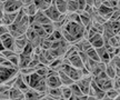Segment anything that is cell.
Here are the masks:
<instances>
[{"mask_svg": "<svg viewBox=\"0 0 120 100\" xmlns=\"http://www.w3.org/2000/svg\"><path fill=\"white\" fill-rule=\"evenodd\" d=\"M85 27L79 22H73V21H67L64 23V26L61 28V35L64 40H67L70 44H75L76 41L80 40L83 38V33H85Z\"/></svg>", "mask_w": 120, "mask_h": 100, "instance_id": "6da1fadb", "label": "cell"}, {"mask_svg": "<svg viewBox=\"0 0 120 100\" xmlns=\"http://www.w3.org/2000/svg\"><path fill=\"white\" fill-rule=\"evenodd\" d=\"M59 70H61V71H64V74L68 76L69 78L71 79L72 81H77V80H79V79L82 77L81 74V70L79 69H76L75 67H72V66H70L69 63H67V62H64V61H62V65L60 66ZM58 70V71H59Z\"/></svg>", "mask_w": 120, "mask_h": 100, "instance_id": "7a4b0ae2", "label": "cell"}, {"mask_svg": "<svg viewBox=\"0 0 120 100\" xmlns=\"http://www.w3.org/2000/svg\"><path fill=\"white\" fill-rule=\"evenodd\" d=\"M45 15L48 17V19L50 20L51 22H55V21H59V20H62V19H64V17H66V15H61V13L57 10L56 6L53 4H51L49 7H48L45 11Z\"/></svg>", "mask_w": 120, "mask_h": 100, "instance_id": "3957f363", "label": "cell"}, {"mask_svg": "<svg viewBox=\"0 0 120 100\" xmlns=\"http://www.w3.org/2000/svg\"><path fill=\"white\" fill-rule=\"evenodd\" d=\"M45 80H46V85H47L48 88H58L61 86L59 76H58V71H55L52 69L49 71V74H47Z\"/></svg>", "mask_w": 120, "mask_h": 100, "instance_id": "277c9868", "label": "cell"}, {"mask_svg": "<svg viewBox=\"0 0 120 100\" xmlns=\"http://www.w3.org/2000/svg\"><path fill=\"white\" fill-rule=\"evenodd\" d=\"M22 8V4L20 0H7L2 4L4 12H17Z\"/></svg>", "mask_w": 120, "mask_h": 100, "instance_id": "5b68a950", "label": "cell"}, {"mask_svg": "<svg viewBox=\"0 0 120 100\" xmlns=\"http://www.w3.org/2000/svg\"><path fill=\"white\" fill-rule=\"evenodd\" d=\"M91 81H92V77H91V74H87V76H82L79 80L76 81V83H77L78 87L80 88V90H81L82 93L87 96V93H88V91H89V89H90V83H91Z\"/></svg>", "mask_w": 120, "mask_h": 100, "instance_id": "8992f818", "label": "cell"}, {"mask_svg": "<svg viewBox=\"0 0 120 100\" xmlns=\"http://www.w3.org/2000/svg\"><path fill=\"white\" fill-rule=\"evenodd\" d=\"M17 72L18 68H7V67L0 66V85L6 82L9 78H11Z\"/></svg>", "mask_w": 120, "mask_h": 100, "instance_id": "52a82bcc", "label": "cell"}, {"mask_svg": "<svg viewBox=\"0 0 120 100\" xmlns=\"http://www.w3.org/2000/svg\"><path fill=\"white\" fill-rule=\"evenodd\" d=\"M27 44H28V40L26 38V35L15 38V49H13V51L16 53H21Z\"/></svg>", "mask_w": 120, "mask_h": 100, "instance_id": "ba28073f", "label": "cell"}, {"mask_svg": "<svg viewBox=\"0 0 120 100\" xmlns=\"http://www.w3.org/2000/svg\"><path fill=\"white\" fill-rule=\"evenodd\" d=\"M79 19H80V23H81L86 29L90 28L91 25H92V17H91L88 12H86L85 10L81 11V12H79Z\"/></svg>", "mask_w": 120, "mask_h": 100, "instance_id": "9c48e42d", "label": "cell"}, {"mask_svg": "<svg viewBox=\"0 0 120 100\" xmlns=\"http://www.w3.org/2000/svg\"><path fill=\"white\" fill-rule=\"evenodd\" d=\"M45 96L43 92L37 91L32 88H29L26 92H25V100H39Z\"/></svg>", "mask_w": 120, "mask_h": 100, "instance_id": "30bf717a", "label": "cell"}, {"mask_svg": "<svg viewBox=\"0 0 120 100\" xmlns=\"http://www.w3.org/2000/svg\"><path fill=\"white\" fill-rule=\"evenodd\" d=\"M9 99L10 100H23L25 99V92H22L18 88L11 87L9 89Z\"/></svg>", "mask_w": 120, "mask_h": 100, "instance_id": "8fae6325", "label": "cell"}, {"mask_svg": "<svg viewBox=\"0 0 120 100\" xmlns=\"http://www.w3.org/2000/svg\"><path fill=\"white\" fill-rule=\"evenodd\" d=\"M88 41L90 42L91 47L94 49L100 48V47H103V39H102V36L101 33H96L94 36H92L90 39H88Z\"/></svg>", "mask_w": 120, "mask_h": 100, "instance_id": "7c38bea8", "label": "cell"}, {"mask_svg": "<svg viewBox=\"0 0 120 100\" xmlns=\"http://www.w3.org/2000/svg\"><path fill=\"white\" fill-rule=\"evenodd\" d=\"M72 44L76 47V49L78 50V52H80V51L86 52L89 48H91V44H90V42L87 39H85V38H81L80 40L76 41V42H75V44Z\"/></svg>", "mask_w": 120, "mask_h": 100, "instance_id": "4fadbf2b", "label": "cell"}, {"mask_svg": "<svg viewBox=\"0 0 120 100\" xmlns=\"http://www.w3.org/2000/svg\"><path fill=\"white\" fill-rule=\"evenodd\" d=\"M105 72L107 74V77L109 79H113L116 76H120L119 68H115L111 63L107 62L106 63V68H105Z\"/></svg>", "mask_w": 120, "mask_h": 100, "instance_id": "5bb4252c", "label": "cell"}, {"mask_svg": "<svg viewBox=\"0 0 120 100\" xmlns=\"http://www.w3.org/2000/svg\"><path fill=\"white\" fill-rule=\"evenodd\" d=\"M16 16H17V12H4L2 18H1V23L7 27L12 25L15 22Z\"/></svg>", "mask_w": 120, "mask_h": 100, "instance_id": "9a60e30c", "label": "cell"}, {"mask_svg": "<svg viewBox=\"0 0 120 100\" xmlns=\"http://www.w3.org/2000/svg\"><path fill=\"white\" fill-rule=\"evenodd\" d=\"M12 87L15 88H18V89H20L22 92H26L28 89H29V86L27 85V83H25V81L22 80V77L21 74H19V71H18V74H17V78H16V81H15V83H13Z\"/></svg>", "mask_w": 120, "mask_h": 100, "instance_id": "2e32d148", "label": "cell"}, {"mask_svg": "<svg viewBox=\"0 0 120 100\" xmlns=\"http://www.w3.org/2000/svg\"><path fill=\"white\" fill-rule=\"evenodd\" d=\"M69 60V65L72 66V67H75L76 69H82L83 68V62L81 61V59H80V57H79V55H73V56H71L70 58H68Z\"/></svg>", "mask_w": 120, "mask_h": 100, "instance_id": "e0dca14e", "label": "cell"}, {"mask_svg": "<svg viewBox=\"0 0 120 100\" xmlns=\"http://www.w3.org/2000/svg\"><path fill=\"white\" fill-rule=\"evenodd\" d=\"M50 70L51 69H50L48 66H45V65H42V63H40V62L34 67V72L37 74H39L40 77H42V78H46V77H47V74H49Z\"/></svg>", "mask_w": 120, "mask_h": 100, "instance_id": "ac0fdd59", "label": "cell"}, {"mask_svg": "<svg viewBox=\"0 0 120 100\" xmlns=\"http://www.w3.org/2000/svg\"><path fill=\"white\" fill-rule=\"evenodd\" d=\"M34 21L38 22L40 25H46V23H50V22H51L48 19L47 16L45 15V12H43V11H40V10H38L37 13L34 16Z\"/></svg>", "mask_w": 120, "mask_h": 100, "instance_id": "d6986e66", "label": "cell"}, {"mask_svg": "<svg viewBox=\"0 0 120 100\" xmlns=\"http://www.w3.org/2000/svg\"><path fill=\"white\" fill-rule=\"evenodd\" d=\"M113 11H115L113 9L109 8V7H106L105 4H101V6L97 9V12H98L101 17L105 18L106 20H108V19H109V17L111 16V13L113 12Z\"/></svg>", "mask_w": 120, "mask_h": 100, "instance_id": "ffe728a7", "label": "cell"}, {"mask_svg": "<svg viewBox=\"0 0 120 100\" xmlns=\"http://www.w3.org/2000/svg\"><path fill=\"white\" fill-rule=\"evenodd\" d=\"M21 9H22V11H23V13H25L26 16H28V17H34V15L37 13V11H38V9L34 6V2L27 4V6H22Z\"/></svg>", "mask_w": 120, "mask_h": 100, "instance_id": "44dd1931", "label": "cell"}, {"mask_svg": "<svg viewBox=\"0 0 120 100\" xmlns=\"http://www.w3.org/2000/svg\"><path fill=\"white\" fill-rule=\"evenodd\" d=\"M96 51H97V53H98L99 60L101 61V62H105V63L109 62V60H110V57H109V53L107 52V50L105 49V47L97 48V49H96Z\"/></svg>", "mask_w": 120, "mask_h": 100, "instance_id": "7402d4cb", "label": "cell"}, {"mask_svg": "<svg viewBox=\"0 0 120 100\" xmlns=\"http://www.w3.org/2000/svg\"><path fill=\"white\" fill-rule=\"evenodd\" d=\"M90 86H91L92 90H94V97L96 98V99L99 100V99H101V98H103V97H105V91H103L102 89H100V87H99L98 85L94 82V80L91 81Z\"/></svg>", "mask_w": 120, "mask_h": 100, "instance_id": "603a6c76", "label": "cell"}, {"mask_svg": "<svg viewBox=\"0 0 120 100\" xmlns=\"http://www.w3.org/2000/svg\"><path fill=\"white\" fill-rule=\"evenodd\" d=\"M105 68H106V63H105V62H101V61L97 62V63H96V66H94V68H92L91 72H90L91 77H92V78L97 77V76H98L100 72L105 71Z\"/></svg>", "mask_w": 120, "mask_h": 100, "instance_id": "cb8c5ba5", "label": "cell"}, {"mask_svg": "<svg viewBox=\"0 0 120 100\" xmlns=\"http://www.w3.org/2000/svg\"><path fill=\"white\" fill-rule=\"evenodd\" d=\"M53 4L56 6L57 10L61 15H66L67 13V0H55Z\"/></svg>", "mask_w": 120, "mask_h": 100, "instance_id": "d4e9b609", "label": "cell"}, {"mask_svg": "<svg viewBox=\"0 0 120 100\" xmlns=\"http://www.w3.org/2000/svg\"><path fill=\"white\" fill-rule=\"evenodd\" d=\"M58 76H59L61 86H71V85L75 82V81H72V80L69 78V77L64 74V71H61V70H59V71H58Z\"/></svg>", "mask_w": 120, "mask_h": 100, "instance_id": "484cf974", "label": "cell"}, {"mask_svg": "<svg viewBox=\"0 0 120 100\" xmlns=\"http://www.w3.org/2000/svg\"><path fill=\"white\" fill-rule=\"evenodd\" d=\"M30 57H31V56H26V55L19 53V62H18V69H21V68H26V67H28V66H29Z\"/></svg>", "mask_w": 120, "mask_h": 100, "instance_id": "4316f807", "label": "cell"}, {"mask_svg": "<svg viewBox=\"0 0 120 100\" xmlns=\"http://www.w3.org/2000/svg\"><path fill=\"white\" fill-rule=\"evenodd\" d=\"M1 42L4 44V49H8V50H13L15 49V38L11 35L8 36L6 39L1 40Z\"/></svg>", "mask_w": 120, "mask_h": 100, "instance_id": "83f0119b", "label": "cell"}, {"mask_svg": "<svg viewBox=\"0 0 120 100\" xmlns=\"http://www.w3.org/2000/svg\"><path fill=\"white\" fill-rule=\"evenodd\" d=\"M60 93H61V99L69 100L72 96V92L69 86H60Z\"/></svg>", "mask_w": 120, "mask_h": 100, "instance_id": "f1b7e54d", "label": "cell"}, {"mask_svg": "<svg viewBox=\"0 0 120 100\" xmlns=\"http://www.w3.org/2000/svg\"><path fill=\"white\" fill-rule=\"evenodd\" d=\"M105 44H109V46H111L112 48H119V44H120V37H119V35L112 36L111 38H109V39H108L107 42H105V44H103V46H105Z\"/></svg>", "mask_w": 120, "mask_h": 100, "instance_id": "f546056e", "label": "cell"}, {"mask_svg": "<svg viewBox=\"0 0 120 100\" xmlns=\"http://www.w3.org/2000/svg\"><path fill=\"white\" fill-rule=\"evenodd\" d=\"M102 4L113 9V10H119V0H105Z\"/></svg>", "mask_w": 120, "mask_h": 100, "instance_id": "4dcf8cb0", "label": "cell"}, {"mask_svg": "<svg viewBox=\"0 0 120 100\" xmlns=\"http://www.w3.org/2000/svg\"><path fill=\"white\" fill-rule=\"evenodd\" d=\"M86 55L88 56V58L89 59H92V60H94L96 62H99V57H98V53H97V51H96V49L94 48H89L88 50L86 51Z\"/></svg>", "mask_w": 120, "mask_h": 100, "instance_id": "1f68e13d", "label": "cell"}, {"mask_svg": "<svg viewBox=\"0 0 120 100\" xmlns=\"http://www.w3.org/2000/svg\"><path fill=\"white\" fill-rule=\"evenodd\" d=\"M47 95H50V96L55 97L57 99H60L61 98V93H60V88H48L47 91H46Z\"/></svg>", "mask_w": 120, "mask_h": 100, "instance_id": "d6a6232c", "label": "cell"}, {"mask_svg": "<svg viewBox=\"0 0 120 100\" xmlns=\"http://www.w3.org/2000/svg\"><path fill=\"white\" fill-rule=\"evenodd\" d=\"M34 6L37 7V9L40 10V11H45V10L49 7V4H46L45 0H34Z\"/></svg>", "mask_w": 120, "mask_h": 100, "instance_id": "836d02e7", "label": "cell"}, {"mask_svg": "<svg viewBox=\"0 0 120 100\" xmlns=\"http://www.w3.org/2000/svg\"><path fill=\"white\" fill-rule=\"evenodd\" d=\"M105 96L108 97V98H110V99H115L117 97H120V91L111 88V89H109V90H107V91L105 92Z\"/></svg>", "mask_w": 120, "mask_h": 100, "instance_id": "e575fe53", "label": "cell"}, {"mask_svg": "<svg viewBox=\"0 0 120 100\" xmlns=\"http://www.w3.org/2000/svg\"><path fill=\"white\" fill-rule=\"evenodd\" d=\"M7 60L10 61L11 63H12L15 67H17L18 68V62H19V53H12L11 56H9L8 58H7Z\"/></svg>", "mask_w": 120, "mask_h": 100, "instance_id": "d590c367", "label": "cell"}, {"mask_svg": "<svg viewBox=\"0 0 120 100\" xmlns=\"http://www.w3.org/2000/svg\"><path fill=\"white\" fill-rule=\"evenodd\" d=\"M70 87V89H71V92H72V96H81V95H83L81 92V90H80V88L77 86V83L73 82L71 86H69Z\"/></svg>", "mask_w": 120, "mask_h": 100, "instance_id": "8d00e7d4", "label": "cell"}, {"mask_svg": "<svg viewBox=\"0 0 120 100\" xmlns=\"http://www.w3.org/2000/svg\"><path fill=\"white\" fill-rule=\"evenodd\" d=\"M39 62V57L37 55H34V53H31V57H30V62H29V66L28 67H31V68H34L36 66L38 65Z\"/></svg>", "mask_w": 120, "mask_h": 100, "instance_id": "74e56055", "label": "cell"}, {"mask_svg": "<svg viewBox=\"0 0 120 100\" xmlns=\"http://www.w3.org/2000/svg\"><path fill=\"white\" fill-rule=\"evenodd\" d=\"M42 28L43 30H45V32L48 35H51L52 32H53V30H55V28H53V26H52V22H50V23H46V25H42Z\"/></svg>", "mask_w": 120, "mask_h": 100, "instance_id": "f35d334b", "label": "cell"}, {"mask_svg": "<svg viewBox=\"0 0 120 100\" xmlns=\"http://www.w3.org/2000/svg\"><path fill=\"white\" fill-rule=\"evenodd\" d=\"M112 88L120 91V76H116L112 79Z\"/></svg>", "mask_w": 120, "mask_h": 100, "instance_id": "ab89813d", "label": "cell"}, {"mask_svg": "<svg viewBox=\"0 0 120 100\" xmlns=\"http://www.w3.org/2000/svg\"><path fill=\"white\" fill-rule=\"evenodd\" d=\"M119 15H120V11L119 10H115L113 12L111 13V16L109 17V21H119Z\"/></svg>", "mask_w": 120, "mask_h": 100, "instance_id": "60d3db41", "label": "cell"}, {"mask_svg": "<svg viewBox=\"0 0 120 100\" xmlns=\"http://www.w3.org/2000/svg\"><path fill=\"white\" fill-rule=\"evenodd\" d=\"M4 33H8V27L0 22V36L4 35Z\"/></svg>", "mask_w": 120, "mask_h": 100, "instance_id": "b9f144b4", "label": "cell"}, {"mask_svg": "<svg viewBox=\"0 0 120 100\" xmlns=\"http://www.w3.org/2000/svg\"><path fill=\"white\" fill-rule=\"evenodd\" d=\"M69 100H87L86 95H81V96H71Z\"/></svg>", "mask_w": 120, "mask_h": 100, "instance_id": "7bdbcfd3", "label": "cell"}, {"mask_svg": "<svg viewBox=\"0 0 120 100\" xmlns=\"http://www.w3.org/2000/svg\"><path fill=\"white\" fill-rule=\"evenodd\" d=\"M0 99H4V100L9 99V89L6 90V91H4L1 95H0Z\"/></svg>", "mask_w": 120, "mask_h": 100, "instance_id": "ee69618b", "label": "cell"}, {"mask_svg": "<svg viewBox=\"0 0 120 100\" xmlns=\"http://www.w3.org/2000/svg\"><path fill=\"white\" fill-rule=\"evenodd\" d=\"M102 4V0H94V8L98 9Z\"/></svg>", "mask_w": 120, "mask_h": 100, "instance_id": "f6af8a7d", "label": "cell"}, {"mask_svg": "<svg viewBox=\"0 0 120 100\" xmlns=\"http://www.w3.org/2000/svg\"><path fill=\"white\" fill-rule=\"evenodd\" d=\"M20 1H21L22 6H27V4H32V2H34V0H20Z\"/></svg>", "mask_w": 120, "mask_h": 100, "instance_id": "bcb514c9", "label": "cell"}, {"mask_svg": "<svg viewBox=\"0 0 120 100\" xmlns=\"http://www.w3.org/2000/svg\"><path fill=\"white\" fill-rule=\"evenodd\" d=\"M2 15H4V10H2V8L0 7V22H1V18H2Z\"/></svg>", "mask_w": 120, "mask_h": 100, "instance_id": "7dc6e473", "label": "cell"}, {"mask_svg": "<svg viewBox=\"0 0 120 100\" xmlns=\"http://www.w3.org/2000/svg\"><path fill=\"white\" fill-rule=\"evenodd\" d=\"M2 50H4V44H2V42H1V40H0V52L2 51Z\"/></svg>", "mask_w": 120, "mask_h": 100, "instance_id": "c3c4849f", "label": "cell"}, {"mask_svg": "<svg viewBox=\"0 0 120 100\" xmlns=\"http://www.w3.org/2000/svg\"><path fill=\"white\" fill-rule=\"evenodd\" d=\"M4 60H6V58H4V57L2 56L1 53H0V63H1V62H2V61H4Z\"/></svg>", "mask_w": 120, "mask_h": 100, "instance_id": "681fc988", "label": "cell"}, {"mask_svg": "<svg viewBox=\"0 0 120 100\" xmlns=\"http://www.w3.org/2000/svg\"><path fill=\"white\" fill-rule=\"evenodd\" d=\"M87 100H98V99H96L94 97H90V96H87Z\"/></svg>", "mask_w": 120, "mask_h": 100, "instance_id": "f907efd6", "label": "cell"}, {"mask_svg": "<svg viewBox=\"0 0 120 100\" xmlns=\"http://www.w3.org/2000/svg\"><path fill=\"white\" fill-rule=\"evenodd\" d=\"M45 2H46L47 4H49V6H50V4H52V0H45Z\"/></svg>", "mask_w": 120, "mask_h": 100, "instance_id": "816d5d0a", "label": "cell"}, {"mask_svg": "<svg viewBox=\"0 0 120 100\" xmlns=\"http://www.w3.org/2000/svg\"><path fill=\"white\" fill-rule=\"evenodd\" d=\"M99 100H112V99H110V98H108V97H103V98H101V99H99Z\"/></svg>", "mask_w": 120, "mask_h": 100, "instance_id": "f5cc1de1", "label": "cell"}, {"mask_svg": "<svg viewBox=\"0 0 120 100\" xmlns=\"http://www.w3.org/2000/svg\"><path fill=\"white\" fill-rule=\"evenodd\" d=\"M39 100H47V99H46V97L43 96V97H42V98H40V99H39Z\"/></svg>", "mask_w": 120, "mask_h": 100, "instance_id": "db71d44e", "label": "cell"}, {"mask_svg": "<svg viewBox=\"0 0 120 100\" xmlns=\"http://www.w3.org/2000/svg\"><path fill=\"white\" fill-rule=\"evenodd\" d=\"M112 100H120V97H117V98H115V99H112Z\"/></svg>", "mask_w": 120, "mask_h": 100, "instance_id": "11a10c76", "label": "cell"}, {"mask_svg": "<svg viewBox=\"0 0 120 100\" xmlns=\"http://www.w3.org/2000/svg\"><path fill=\"white\" fill-rule=\"evenodd\" d=\"M23 100H25V99H23Z\"/></svg>", "mask_w": 120, "mask_h": 100, "instance_id": "9f6ffc18", "label": "cell"}]
</instances>
